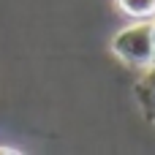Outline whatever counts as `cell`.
I'll use <instances>...</instances> for the list:
<instances>
[{"label": "cell", "mask_w": 155, "mask_h": 155, "mask_svg": "<svg viewBox=\"0 0 155 155\" xmlns=\"http://www.w3.org/2000/svg\"><path fill=\"white\" fill-rule=\"evenodd\" d=\"M112 52L134 71L153 65V19H136L112 38Z\"/></svg>", "instance_id": "cell-1"}, {"label": "cell", "mask_w": 155, "mask_h": 155, "mask_svg": "<svg viewBox=\"0 0 155 155\" xmlns=\"http://www.w3.org/2000/svg\"><path fill=\"white\" fill-rule=\"evenodd\" d=\"M134 93H136V101H139V109H142L144 120L155 125V65L144 68V74L139 76Z\"/></svg>", "instance_id": "cell-2"}, {"label": "cell", "mask_w": 155, "mask_h": 155, "mask_svg": "<svg viewBox=\"0 0 155 155\" xmlns=\"http://www.w3.org/2000/svg\"><path fill=\"white\" fill-rule=\"evenodd\" d=\"M117 8L131 16L134 22L136 19H155V0H117Z\"/></svg>", "instance_id": "cell-3"}, {"label": "cell", "mask_w": 155, "mask_h": 155, "mask_svg": "<svg viewBox=\"0 0 155 155\" xmlns=\"http://www.w3.org/2000/svg\"><path fill=\"white\" fill-rule=\"evenodd\" d=\"M153 65H155V19H153Z\"/></svg>", "instance_id": "cell-4"}]
</instances>
